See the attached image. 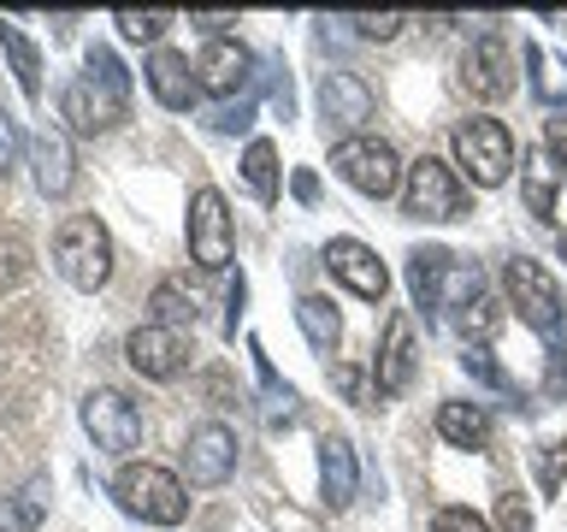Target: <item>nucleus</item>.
I'll return each instance as SVG.
<instances>
[{"instance_id":"nucleus-1","label":"nucleus","mask_w":567,"mask_h":532,"mask_svg":"<svg viewBox=\"0 0 567 532\" xmlns=\"http://www.w3.org/2000/svg\"><path fill=\"white\" fill-rule=\"evenodd\" d=\"M124 106H131V71L118 65L113 48H89L83 53V71L60 89V113L71 119V131L95 136V131H113L124 119Z\"/></svg>"},{"instance_id":"nucleus-2","label":"nucleus","mask_w":567,"mask_h":532,"mask_svg":"<svg viewBox=\"0 0 567 532\" xmlns=\"http://www.w3.org/2000/svg\"><path fill=\"white\" fill-rule=\"evenodd\" d=\"M408 290H414V308H425L432 319L437 314L455 319L485 296V273L473 260H455L450 248H414L408 255Z\"/></svg>"},{"instance_id":"nucleus-3","label":"nucleus","mask_w":567,"mask_h":532,"mask_svg":"<svg viewBox=\"0 0 567 532\" xmlns=\"http://www.w3.org/2000/svg\"><path fill=\"white\" fill-rule=\"evenodd\" d=\"M113 491H118V509L136 514V521H148V526H177L189 514L184 479L166 473V468H154V461H124L118 479H113Z\"/></svg>"},{"instance_id":"nucleus-4","label":"nucleus","mask_w":567,"mask_h":532,"mask_svg":"<svg viewBox=\"0 0 567 532\" xmlns=\"http://www.w3.org/2000/svg\"><path fill=\"white\" fill-rule=\"evenodd\" d=\"M53 266H60L65 284H78V290H101V284L113 278V237H106V225L95 213H71L60 225V237H53Z\"/></svg>"},{"instance_id":"nucleus-5","label":"nucleus","mask_w":567,"mask_h":532,"mask_svg":"<svg viewBox=\"0 0 567 532\" xmlns=\"http://www.w3.org/2000/svg\"><path fill=\"white\" fill-rule=\"evenodd\" d=\"M455 160H461V172L473 177L478 190H496L503 177L514 172V136H508V124L503 119H485V113H473V119H461L455 124Z\"/></svg>"},{"instance_id":"nucleus-6","label":"nucleus","mask_w":567,"mask_h":532,"mask_svg":"<svg viewBox=\"0 0 567 532\" xmlns=\"http://www.w3.org/2000/svg\"><path fill=\"white\" fill-rule=\"evenodd\" d=\"M331 166H337V177H343L349 190L372 195V202L396 195V184H402V160H396V149H390V142H379V136H343V142L331 149Z\"/></svg>"},{"instance_id":"nucleus-7","label":"nucleus","mask_w":567,"mask_h":532,"mask_svg":"<svg viewBox=\"0 0 567 532\" xmlns=\"http://www.w3.org/2000/svg\"><path fill=\"white\" fill-rule=\"evenodd\" d=\"M467 184L443 166L437 154H420L414 166H408V213L414 219H437V225H450V219H467Z\"/></svg>"},{"instance_id":"nucleus-8","label":"nucleus","mask_w":567,"mask_h":532,"mask_svg":"<svg viewBox=\"0 0 567 532\" xmlns=\"http://www.w3.org/2000/svg\"><path fill=\"white\" fill-rule=\"evenodd\" d=\"M503 284H508V301L520 308V319L532 331H538V337H561V290H556V278H549L538 260L514 255L503 266Z\"/></svg>"},{"instance_id":"nucleus-9","label":"nucleus","mask_w":567,"mask_h":532,"mask_svg":"<svg viewBox=\"0 0 567 532\" xmlns=\"http://www.w3.org/2000/svg\"><path fill=\"white\" fill-rule=\"evenodd\" d=\"M230 248H237V231H230V207L219 190H195L189 195V260L207 266V273H219L230 260Z\"/></svg>"},{"instance_id":"nucleus-10","label":"nucleus","mask_w":567,"mask_h":532,"mask_svg":"<svg viewBox=\"0 0 567 532\" xmlns=\"http://www.w3.org/2000/svg\"><path fill=\"white\" fill-rule=\"evenodd\" d=\"M83 426H89V438H95V450H106V456H131L142 443V415L124 390H89Z\"/></svg>"},{"instance_id":"nucleus-11","label":"nucleus","mask_w":567,"mask_h":532,"mask_svg":"<svg viewBox=\"0 0 567 532\" xmlns=\"http://www.w3.org/2000/svg\"><path fill=\"white\" fill-rule=\"evenodd\" d=\"M184 473L189 485H225L237 473V432L225 420H202L184 443Z\"/></svg>"},{"instance_id":"nucleus-12","label":"nucleus","mask_w":567,"mask_h":532,"mask_svg":"<svg viewBox=\"0 0 567 532\" xmlns=\"http://www.w3.org/2000/svg\"><path fill=\"white\" fill-rule=\"evenodd\" d=\"M461 89L473 101H503L514 89V53L503 35H478V42L461 53Z\"/></svg>"},{"instance_id":"nucleus-13","label":"nucleus","mask_w":567,"mask_h":532,"mask_svg":"<svg viewBox=\"0 0 567 532\" xmlns=\"http://www.w3.org/2000/svg\"><path fill=\"white\" fill-rule=\"evenodd\" d=\"M124 355H131V367L142 379H177V372L189 367V344H184V331H172V326H136L124 337Z\"/></svg>"},{"instance_id":"nucleus-14","label":"nucleus","mask_w":567,"mask_h":532,"mask_svg":"<svg viewBox=\"0 0 567 532\" xmlns=\"http://www.w3.org/2000/svg\"><path fill=\"white\" fill-rule=\"evenodd\" d=\"M326 266H331V278H343L361 301H384V290H390L384 260L372 255L367 243H354V237H331L326 243Z\"/></svg>"},{"instance_id":"nucleus-15","label":"nucleus","mask_w":567,"mask_h":532,"mask_svg":"<svg viewBox=\"0 0 567 532\" xmlns=\"http://www.w3.org/2000/svg\"><path fill=\"white\" fill-rule=\"evenodd\" d=\"M248 78H255V53H248L243 42H230V35L207 42V53L195 60V83H202L207 95H237L243 101Z\"/></svg>"},{"instance_id":"nucleus-16","label":"nucleus","mask_w":567,"mask_h":532,"mask_svg":"<svg viewBox=\"0 0 567 532\" xmlns=\"http://www.w3.org/2000/svg\"><path fill=\"white\" fill-rule=\"evenodd\" d=\"M142 78H148L154 101H159V106H172V113H189L195 95H202L189 53H177V48H154V53H148V65H142Z\"/></svg>"},{"instance_id":"nucleus-17","label":"nucleus","mask_w":567,"mask_h":532,"mask_svg":"<svg viewBox=\"0 0 567 532\" xmlns=\"http://www.w3.org/2000/svg\"><path fill=\"white\" fill-rule=\"evenodd\" d=\"M408 379H414V319H408V314H390L384 344H379V361H372V385H379V397H402Z\"/></svg>"},{"instance_id":"nucleus-18","label":"nucleus","mask_w":567,"mask_h":532,"mask_svg":"<svg viewBox=\"0 0 567 532\" xmlns=\"http://www.w3.org/2000/svg\"><path fill=\"white\" fill-rule=\"evenodd\" d=\"M319 106H326L331 124H343V131H354V124L372 119V89L354 78V71H326V83H319Z\"/></svg>"},{"instance_id":"nucleus-19","label":"nucleus","mask_w":567,"mask_h":532,"mask_svg":"<svg viewBox=\"0 0 567 532\" xmlns=\"http://www.w3.org/2000/svg\"><path fill=\"white\" fill-rule=\"evenodd\" d=\"M30 160H35V184H42V195H65L71 184H78V160H71V142L65 131H35L30 136Z\"/></svg>"},{"instance_id":"nucleus-20","label":"nucleus","mask_w":567,"mask_h":532,"mask_svg":"<svg viewBox=\"0 0 567 532\" xmlns=\"http://www.w3.org/2000/svg\"><path fill=\"white\" fill-rule=\"evenodd\" d=\"M354 479H361V468H354L349 438L326 432V438H319V491H326L331 509H349L354 503Z\"/></svg>"},{"instance_id":"nucleus-21","label":"nucleus","mask_w":567,"mask_h":532,"mask_svg":"<svg viewBox=\"0 0 567 532\" xmlns=\"http://www.w3.org/2000/svg\"><path fill=\"white\" fill-rule=\"evenodd\" d=\"M437 432L461 443V450H485L491 443V415L478 402H443L437 408Z\"/></svg>"},{"instance_id":"nucleus-22","label":"nucleus","mask_w":567,"mask_h":532,"mask_svg":"<svg viewBox=\"0 0 567 532\" xmlns=\"http://www.w3.org/2000/svg\"><path fill=\"white\" fill-rule=\"evenodd\" d=\"M48 514V479H24L12 497H0V532H35Z\"/></svg>"},{"instance_id":"nucleus-23","label":"nucleus","mask_w":567,"mask_h":532,"mask_svg":"<svg viewBox=\"0 0 567 532\" xmlns=\"http://www.w3.org/2000/svg\"><path fill=\"white\" fill-rule=\"evenodd\" d=\"M296 326H301V337H308L319 355H331L337 344H343V319H337L331 296H301L296 301Z\"/></svg>"},{"instance_id":"nucleus-24","label":"nucleus","mask_w":567,"mask_h":532,"mask_svg":"<svg viewBox=\"0 0 567 532\" xmlns=\"http://www.w3.org/2000/svg\"><path fill=\"white\" fill-rule=\"evenodd\" d=\"M0 48H7V60L18 71V89L35 101V95H42V53H35V42L18 30V18H0Z\"/></svg>"},{"instance_id":"nucleus-25","label":"nucleus","mask_w":567,"mask_h":532,"mask_svg":"<svg viewBox=\"0 0 567 532\" xmlns=\"http://www.w3.org/2000/svg\"><path fill=\"white\" fill-rule=\"evenodd\" d=\"M243 177H248V190H255L260 202H278V149L272 142H248Z\"/></svg>"},{"instance_id":"nucleus-26","label":"nucleus","mask_w":567,"mask_h":532,"mask_svg":"<svg viewBox=\"0 0 567 532\" xmlns=\"http://www.w3.org/2000/svg\"><path fill=\"white\" fill-rule=\"evenodd\" d=\"M461 367H467V372H473V379H478V385H491V390H503V397H514V408H520V402H526V397H520V385H514V379H508V372H503V367H496V355H491L485 344H467V355H461Z\"/></svg>"},{"instance_id":"nucleus-27","label":"nucleus","mask_w":567,"mask_h":532,"mask_svg":"<svg viewBox=\"0 0 567 532\" xmlns=\"http://www.w3.org/2000/svg\"><path fill=\"white\" fill-rule=\"evenodd\" d=\"M526 207L538 219H556V166L544 154H532V172H526Z\"/></svg>"},{"instance_id":"nucleus-28","label":"nucleus","mask_w":567,"mask_h":532,"mask_svg":"<svg viewBox=\"0 0 567 532\" xmlns=\"http://www.w3.org/2000/svg\"><path fill=\"white\" fill-rule=\"evenodd\" d=\"M113 24L131 35V42H159V35H166V24H172V12H166V7H148V12L118 7V12H113Z\"/></svg>"},{"instance_id":"nucleus-29","label":"nucleus","mask_w":567,"mask_h":532,"mask_svg":"<svg viewBox=\"0 0 567 532\" xmlns=\"http://www.w3.org/2000/svg\"><path fill=\"white\" fill-rule=\"evenodd\" d=\"M154 326H184V319H189V326H195V296H184V290H177V284L166 278V284H154Z\"/></svg>"},{"instance_id":"nucleus-30","label":"nucleus","mask_w":567,"mask_h":532,"mask_svg":"<svg viewBox=\"0 0 567 532\" xmlns=\"http://www.w3.org/2000/svg\"><path fill=\"white\" fill-rule=\"evenodd\" d=\"M18 278H30V243L24 237H0V290Z\"/></svg>"},{"instance_id":"nucleus-31","label":"nucleus","mask_w":567,"mask_h":532,"mask_svg":"<svg viewBox=\"0 0 567 532\" xmlns=\"http://www.w3.org/2000/svg\"><path fill=\"white\" fill-rule=\"evenodd\" d=\"M354 35H367V42H390V35L402 30V12H361V18H349Z\"/></svg>"},{"instance_id":"nucleus-32","label":"nucleus","mask_w":567,"mask_h":532,"mask_svg":"<svg viewBox=\"0 0 567 532\" xmlns=\"http://www.w3.org/2000/svg\"><path fill=\"white\" fill-rule=\"evenodd\" d=\"M455 326L467 331V337H478V344H485V337L496 331V301H485V296H478L467 314H455Z\"/></svg>"},{"instance_id":"nucleus-33","label":"nucleus","mask_w":567,"mask_h":532,"mask_svg":"<svg viewBox=\"0 0 567 532\" xmlns=\"http://www.w3.org/2000/svg\"><path fill=\"white\" fill-rule=\"evenodd\" d=\"M248 124H255V101H248V95L213 113V131H219V136H237V131H248Z\"/></svg>"},{"instance_id":"nucleus-34","label":"nucleus","mask_w":567,"mask_h":532,"mask_svg":"<svg viewBox=\"0 0 567 532\" xmlns=\"http://www.w3.org/2000/svg\"><path fill=\"white\" fill-rule=\"evenodd\" d=\"M561 473H567V450H561V443H544V456H538L544 491H556V485H561Z\"/></svg>"},{"instance_id":"nucleus-35","label":"nucleus","mask_w":567,"mask_h":532,"mask_svg":"<svg viewBox=\"0 0 567 532\" xmlns=\"http://www.w3.org/2000/svg\"><path fill=\"white\" fill-rule=\"evenodd\" d=\"M432 532H491V526H485V521H478V514H473V509H443Z\"/></svg>"},{"instance_id":"nucleus-36","label":"nucleus","mask_w":567,"mask_h":532,"mask_svg":"<svg viewBox=\"0 0 567 532\" xmlns=\"http://www.w3.org/2000/svg\"><path fill=\"white\" fill-rule=\"evenodd\" d=\"M544 149L556 154V160H561V172H567V113H556V119L544 124Z\"/></svg>"},{"instance_id":"nucleus-37","label":"nucleus","mask_w":567,"mask_h":532,"mask_svg":"<svg viewBox=\"0 0 567 532\" xmlns=\"http://www.w3.org/2000/svg\"><path fill=\"white\" fill-rule=\"evenodd\" d=\"M12 160H18V124L0 113V177L12 172Z\"/></svg>"},{"instance_id":"nucleus-38","label":"nucleus","mask_w":567,"mask_h":532,"mask_svg":"<svg viewBox=\"0 0 567 532\" xmlns=\"http://www.w3.org/2000/svg\"><path fill=\"white\" fill-rule=\"evenodd\" d=\"M189 24L202 30V35H213V42H219V30H225V24H237V12H189Z\"/></svg>"},{"instance_id":"nucleus-39","label":"nucleus","mask_w":567,"mask_h":532,"mask_svg":"<svg viewBox=\"0 0 567 532\" xmlns=\"http://www.w3.org/2000/svg\"><path fill=\"white\" fill-rule=\"evenodd\" d=\"M503 532H532V514L520 497H503Z\"/></svg>"},{"instance_id":"nucleus-40","label":"nucleus","mask_w":567,"mask_h":532,"mask_svg":"<svg viewBox=\"0 0 567 532\" xmlns=\"http://www.w3.org/2000/svg\"><path fill=\"white\" fill-rule=\"evenodd\" d=\"M331 379H337V390H343L349 402H361V390H367V379H361V367H349V361H343V367L331 372Z\"/></svg>"},{"instance_id":"nucleus-41","label":"nucleus","mask_w":567,"mask_h":532,"mask_svg":"<svg viewBox=\"0 0 567 532\" xmlns=\"http://www.w3.org/2000/svg\"><path fill=\"white\" fill-rule=\"evenodd\" d=\"M549 397H567V349L549 355Z\"/></svg>"},{"instance_id":"nucleus-42","label":"nucleus","mask_w":567,"mask_h":532,"mask_svg":"<svg viewBox=\"0 0 567 532\" xmlns=\"http://www.w3.org/2000/svg\"><path fill=\"white\" fill-rule=\"evenodd\" d=\"M290 190H296V202H319V177H313V172H296Z\"/></svg>"},{"instance_id":"nucleus-43","label":"nucleus","mask_w":567,"mask_h":532,"mask_svg":"<svg viewBox=\"0 0 567 532\" xmlns=\"http://www.w3.org/2000/svg\"><path fill=\"white\" fill-rule=\"evenodd\" d=\"M561 260H567V237H561Z\"/></svg>"}]
</instances>
